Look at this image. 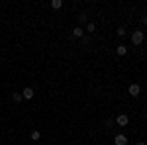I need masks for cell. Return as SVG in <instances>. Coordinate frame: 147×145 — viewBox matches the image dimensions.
Wrapping results in <instances>:
<instances>
[{"instance_id": "obj_3", "label": "cell", "mask_w": 147, "mask_h": 145, "mask_svg": "<svg viewBox=\"0 0 147 145\" xmlns=\"http://www.w3.org/2000/svg\"><path fill=\"white\" fill-rule=\"evenodd\" d=\"M114 145H127V137H125V135H116V137H114Z\"/></svg>"}, {"instance_id": "obj_4", "label": "cell", "mask_w": 147, "mask_h": 145, "mask_svg": "<svg viewBox=\"0 0 147 145\" xmlns=\"http://www.w3.org/2000/svg\"><path fill=\"white\" fill-rule=\"evenodd\" d=\"M127 122H129V118H127L125 114H122V116L116 118V123H118V125H127Z\"/></svg>"}, {"instance_id": "obj_2", "label": "cell", "mask_w": 147, "mask_h": 145, "mask_svg": "<svg viewBox=\"0 0 147 145\" xmlns=\"http://www.w3.org/2000/svg\"><path fill=\"white\" fill-rule=\"evenodd\" d=\"M127 92H129V96H139V92H141V86H139V84H131V86L127 88Z\"/></svg>"}, {"instance_id": "obj_14", "label": "cell", "mask_w": 147, "mask_h": 145, "mask_svg": "<svg viewBox=\"0 0 147 145\" xmlns=\"http://www.w3.org/2000/svg\"><path fill=\"white\" fill-rule=\"evenodd\" d=\"M143 22H145V26H147V16H145V18H143Z\"/></svg>"}, {"instance_id": "obj_11", "label": "cell", "mask_w": 147, "mask_h": 145, "mask_svg": "<svg viewBox=\"0 0 147 145\" xmlns=\"http://www.w3.org/2000/svg\"><path fill=\"white\" fill-rule=\"evenodd\" d=\"M116 34L120 35V37H124V35H125V30H124V28H118V32H116Z\"/></svg>"}, {"instance_id": "obj_8", "label": "cell", "mask_w": 147, "mask_h": 145, "mask_svg": "<svg viewBox=\"0 0 147 145\" xmlns=\"http://www.w3.org/2000/svg\"><path fill=\"white\" fill-rule=\"evenodd\" d=\"M82 34H84V32H82L80 28H75V30H73V35H75V37H82Z\"/></svg>"}, {"instance_id": "obj_5", "label": "cell", "mask_w": 147, "mask_h": 145, "mask_svg": "<svg viewBox=\"0 0 147 145\" xmlns=\"http://www.w3.org/2000/svg\"><path fill=\"white\" fill-rule=\"evenodd\" d=\"M34 88H30V86H28V88H24V92H22V96L24 98H28V100H30V98H34Z\"/></svg>"}, {"instance_id": "obj_7", "label": "cell", "mask_w": 147, "mask_h": 145, "mask_svg": "<svg viewBox=\"0 0 147 145\" xmlns=\"http://www.w3.org/2000/svg\"><path fill=\"white\" fill-rule=\"evenodd\" d=\"M12 100H14V102H22L24 96L20 94V92H14V94H12Z\"/></svg>"}, {"instance_id": "obj_10", "label": "cell", "mask_w": 147, "mask_h": 145, "mask_svg": "<svg viewBox=\"0 0 147 145\" xmlns=\"http://www.w3.org/2000/svg\"><path fill=\"white\" fill-rule=\"evenodd\" d=\"M39 137H41V134H39V132H32V139H34V141H37Z\"/></svg>"}, {"instance_id": "obj_6", "label": "cell", "mask_w": 147, "mask_h": 145, "mask_svg": "<svg viewBox=\"0 0 147 145\" xmlns=\"http://www.w3.org/2000/svg\"><path fill=\"white\" fill-rule=\"evenodd\" d=\"M116 53H118V55H125V53H127V47H125V45H118Z\"/></svg>"}, {"instance_id": "obj_13", "label": "cell", "mask_w": 147, "mask_h": 145, "mask_svg": "<svg viewBox=\"0 0 147 145\" xmlns=\"http://www.w3.org/2000/svg\"><path fill=\"white\" fill-rule=\"evenodd\" d=\"M136 145H145V143H143V141H137V143Z\"/></svg>"}, {"instance_id": "obj_9", "label": "cell", "mask_w": 147, "mask_h": 145, "mask_svg": "<svg viewBox=\"0 0 147 145\" xmlns=\"http://www.w3.org/2000/svg\"><path fill=\"white\" fill-rule=\"evenodd\" d=\"M51 6H53L55 10H59V8L63 6V2H61V0H53V2H51Z\"/></svg>"}, {"instance_id": "obj_1", "label": "cell", "mask_w": 147, "mask_h": 145, "mask_svg": "<svg viewBox=\"0 0 147 145\" xmlns=\"http://www.w3.org/2000/svg\"><path fill=\"white\" fill-rule=\"evenodd\" d=\"M131 43L134 45L143 43V32H134V34H131Z\"/></svg>"}, {"instance_id": "obj_12", "label": "cell", "mask_w": 147, "mask_h": 145, "mask_svg": "<svg viewBox=\"0 0 147 145\" xmlns=\"http://www.w3.org/2000/svg\"><path fill=\"white\" fill-rule=\"evenodd\" d=\"M86 18H88V16H86L84 12H82V14H80V16H79V20H80V22H86Z\"/></svg>"}]
</instances>
